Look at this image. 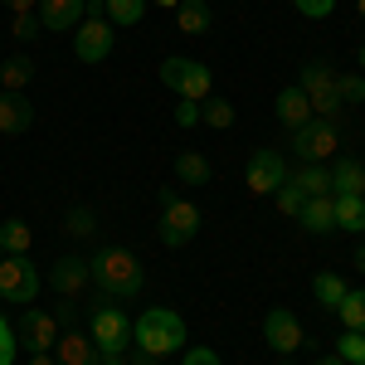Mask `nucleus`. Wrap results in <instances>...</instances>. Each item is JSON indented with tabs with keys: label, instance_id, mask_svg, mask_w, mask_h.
Returning <instances> with one entry per match:
<instances>
[{
	"label": "nucleus",
	"instance_id": "a19ab883",
	"mask_svg": "<svg viewBox=\"0 0 365 365\" xmlns=\"http://www.w3.org/2000/svg\"><path fill=\"white\" fill-rule=\"evenodd\" d=\"M312 365H346L341 356H322V361H312Z\"/></svg>",
	"mask_w": 365,
	"mask_h": 365
},
{
	"label": "nucleus",
	"instance_id": "58836bf2",
	"mask_svg": "<svg viewBox=\"0 0 365 365\" xmlns=\"http://www.w3.org/2000/svg\"><path fill=\"white\" fill-rule=\"evenodd\" d=\"M10 15H29V10H39V0H0Z\"/></svg>",
	"mask_w": 365,
	"mask_h": 365
},
{
	"label": "nucleus",
	"instance_id": "09e8293b",
	"mask_svg": "<svg viewBox=\"0 0 365 365\" xmlns=\"http://www.w3.org/2000/svg\"><path fill=\"white\" fill-rule=\"evenodd\" d=\"M205 5H210V0H205Z\"/></svg>",
	"mask_w": 365,
	"mask_h": 365
},
{
	"label": "nucleus",
	"instance_id": "423d86ee",
	"mask_svg": "<svg viewBox=\"0 0 365 365\" xmlns=\"http://www.w3.org/2000/svg\"><path fill=\"white\" fill-rule=\"evenodd\" d=\"M161 83L170 88V93H180L185 103H205L210 98V88H215V73L205 68V63H195V58H166L161 63Z\"/></svg>",
	"mask_w": 365,
	"mask_h": 365
},
{
	"label": "nucleus",
	"instance_id": "a878e982",
	"mask_svg": "<svg viewBox=\"0 0 365 365\" xmlns=\"http://www.w3.org/2000/svg\"><path fill=\"white\" fill-rule=\"evenodd\" d=\"M175 175H180V185H205L210 180V161L200 151H180L175 156Z\"/></svg>",
	"mask_w": 365,
	"mask_h": 365
},
{
	"label": "nucleus",
	"instance_id": "de8ad7c7",
	"mask_svg": "<svg viewBox=\"0 0 365 365\" xmlns=\"http://www.w3.org/2000/svg\"><path fill=\"white\" fill-rule=\"evenodd\" d=\"M0 258H5V244H0Z\"/></svg>",
	"mask_w": 365,
	"mask_h": 365
},
{
	"label": "nucleus",
	"instance_id": "0eeeda50",
	"mask_svg": "<svg viewBox=\"0 0 365 365\" xmlns=\"http://www.w3.org/2000/svg\"><path fill=\"white\" fill-rule=\"evenodd\" d=\"M0 297L5 302H34L39 297V268L25 253H5L0 258Z\"/></svg>",
	"mask_w": 365,
	"mask_h": 365
},
{
	"label": "nucleus",
	"instance_id": "f257e3e1",
	"mask_svg": "<svg viewBox=\"0 0 365 365\" xmlns=\"http://www.w3.org/2000/svg\"><path fill=\"white\" fill-rule=\"evenodd\" d=\"M132 346H137L141 356H151V361L185 351V322H180V312L146 307L137 322H132Z\"/></svg>",
	"mask_w": 365,
	"mask_h": 365
},
{
	"label": "nucleus",
	"instance_id": "7ed1b4c3",
	"mask_svg": "<svg viewBox=\"0 0 365 365\" xmlns=\"http://www.w3.org/2000/svg\"><path fill=\"white\" fill-rule=\"evenodd\" d=\"M88 336L98 346V356H122L132 346V322H127L122 302H113V297L93 302V312H88Z\"/></svg>",
	"mask_w": 365,
	"mask_h": 365
},
{
	"label": "nucleus",
	"instance_id": "c756f323",
	"mask_svg": "<svg viewBox=\"0 0 365 365\" xmlns=\"http://www.w3.org/2000/svg\"><path fill=\"white\" fill-rule=\"evenodd\" d=\"M336 88H341V103L346 108L365 103V73H336Z\"/></svg>",
	"mask_w": 365,
	"mask_h": 365
},
{
	"label": "nucleus",
	"instance_id": "f3484780",
	"mask_svg": "<svg viewBox=\"0 0 365 365\" xmlns=\"http://www.w3.org/2000/svg\"><path fill=\"white\" fill-rule=\"evenodd\" d=\"M273 113H278V122L287 127V132H297V127H307L312 122V103L302 88H282L278 103H273Z\"/></svg>",
	"mask_w": 365,
	"mask_h": 365
},
{
	"label": "nucleus",
	"instance_id": "4be33fe9",
	"mask_svg": "<svg viewBox=\"0 0 365 365\" xmlns=\"http://www.w3.org/2000/svg\"><path fill=\"white\" fill-rule=\"evenodd\" d=\"M29 78H34V63H29L25 54H10L0 63V93H20Z\"/></svg>",
	"mask_w": 365,
	"mask_h": 365
},
{
	"label": "nucleus",
	"instance_id": "4c0bfd02",
	"mask_svg": "<svg viewBox=\"0 0 365 365\" xmlns=\"http://www.w3.org/2000/svg\"><path fill=\"white\" fill-rule=\"evenodd\" d=\"M175 122H180V127H195L200 122V103H185V108L175 113Z\"/></svg>",
	"mask_w": 365,
	"mask_h": 365
},
{
	"label": "nucleus",
	"instance_id": "6e6552de",
	"mask_svg": "<svg viewBox=\"0 0 365 365\" xmlns=\"http://www.w3.org/2000/svg\"><path fill=\"white\" fill-rule=\"evenodd\" d=\"M244 185H249L253 195H273L278 185H287V161H282L273 146L253 151V156H249V166H244Z\"/></svg>",
	"mask_w": 365,
	"mask_h": 365
},
{
	"label": "nucleus",
	"instance_id": "5701e85b",
	"mask_svg": "<svg viewBox=\"0 0 365 365\" xmlns=\"http://www.w3.org/2000/svg\"><path fill=\"white\" fill-rule=\"evenodd\" d=\"M341 297H346V282L336 278V273H317V282H312V302L322 312H336Z\"/></svg>",
	"mask_w": 365,
	"mask_h": 365
},
{
	"label": "nucleus",
	"instance_id": "79ce46f5",
	"mask_svg": "<svg viewBox=\"0 0 365 365\" xmlns=\"http://www.w3.org/2000/svg\"><path fill=\"white\" fill-rule=\"evenodd\" d=\"M103 365H127V361H122V356H103Z\"/></svg>",
	"mask_w": 365,
	"mask_h": 365
},
{
	"label": "nucleus",
	"instance_id": "e433bc0d",
	"mask_svg": "<svg viewBox=\"0 0 365 365\" xmlns=\"http://www.w3.org/2000/svg\"><path fill=\"white\" fill-rule=\"evenodd\" d=\"M185 365H220V356H215L210 346H190V351H185Z\"/></svg>",
	"mask_w": 365,
	"mask_h": 365
},
{
	"label": "nucleus",
	"instance_id": "f03ea898",
	"mask_svg": "<svg viewBox=\"0 0 365 365\" xmlns=\"http://www.w3.org/2000/svg\"><path fill=\"white\" fill-rule=\"evenodd\" d=\"M93 282L103 287V297H113V302H132L141 287H146V273H141L137 253L108 249V253L93 258Z\"/></svg>",
	"mask_w": 365,
	"mask_h": 365
},
{
	"label": "nucleus",
	"instance_id": "f704fd0d",
	"mask_svg": "<svg viewBox=\"0 0 365 365\" xmlns=\"http://www.w3.org/2000/svg\"><path fill=\"white\" fill-rule=\"evenodd\" d=\"M292 5H297L307 20H327V15L336 10V0H292Z\"/></svg>",
	"mask_w": 365,
	"mask_h": 365
},
{
	"label": "nucleus",
	"instance_id": "f8f14e48",
	"mask_svg": "<svg viewBox=\"0 0 365 365\" xmlns=\"http://www.w3.org/2000/svg\"><path fill=\"white\" fill-rule=\"evenodd\" d=\"M49 287H54L58 297H83L88 287H93V263L88 258H58L54 268H49Z\"/></svg>",
	"mask_w": 365,
	"mask_h": 365
},
{
	"label": "nucleus",
	"instance_id": "6ab92c4d",
	"mask_svg": "<svg viewBox=\"0 0 365 365\" xmlns=\"http://www.w3.org/2000/svg\"><path fill=\"white\" fill-rule=\"evenodd\" d=\"M287 185H292V190H302V200L331 195V170L322 166V161H302V170H297V175H287Z\"/></svg>",
	"mask_w": 365,
	"mask_h": 365
},
{
	"label": "nucleus",
	"instance_id": "9d476101",
	"mask_svg": "<svg viewBox=\"0 0 365 365\" xmlns=\"http://www.w3.org/2000/svg\"><path fill=\"white\" fill-rule=\"evenodd\" d=\"M73 54L78 63H103L113 54V25L103 15H83V25L73 29Z\"/></svg>",
	"mask_w": 365,
	"mask_h": 365
},
{
	"label": "nucleus",
	"instance_id": "aec40b11",
	"mask_svg": "<svg viewBox=\"0 0 365 365\" xmlns=\"http://www.w3.org/2000/svg\"><path fill=\"white\" fill-rule=\"evenodd\" d=\"M331 195H361L365 200V161H336L331 166Z\"/></svg>",
	"mask_w": 365,
	"mask_h": 365
},
{
	"label": "nucleus",
	"instance_id": "1a4fd4ad",
	"mask_svg": "<svg viewBox=\"0 0 365 365\" xmlns=\"http://www.w3.org/2000/svg\"><path fill=\"white\" fill-rule=\"evenodd\" d=\"M292 146H297V156L302 161H327V156H336V122H327V117H312L307 127H297L292 132Z\"/></svg>",
	"mask_w": 365,
	"mask_h": 365
},
{
	"label": "nucleus",
	"instance_id": "9b49d317",
	"mask_svg": "<svg viewBox=\"0 0 365 365\" xmlns=\"http://www.w3.org/2000/svg\"><path fill=\"white\" fill-rule=\"evenodd\" d=\"M15 336H20V346H29V356L54 351V346H58V317H54V312H44V307H25L20 327H15Z\"/></svg>",
	"mask_w": 365,
	"mask_h": 365
},
{
	"label": "nucleus",
	"instance_id": "7c9ffc66",
	"mask_svg": "<svg viewBox=\"0 0 365 365\" xmlns=\"http://www.w3.org/2000/svg\"><path fill=\"white\" fill-rule=\"evenodd\" d=\"M336 356L346 365H365V336H361V331H346V336L336 341Z\"/></svg>",
	"mask_w": 365,
	"mask_h": 365
},
{
	"label": "nucleus",
	"instance_id": "b1692460",
	"mask_svg": "<svg viewBox=\"0 0 365 365\" xmlns=\"http://www.w3.org/2000/svg\"><path fill=\"white\" fill-rule=\"evenodd\" d=\"M336 317L346 322V331H361V336H365V287H346Z\"/></svg>",
	"mask_w": 365,
	"mask_h": 365
},
{
	"label": "nucleus",
	"instance_id": "37998d69",
	"mask_svg": "<svg viewBox=\"0 0 365 365\" xmlns=\"http://www.w3.org/2000/svg\"><path fill=\"white\" fill-rule=\"evenodd\" d=\"M356 263H361V273H365V244H361V249H356Z\"/></svg>",
	"mask_w": 365,
	"mask_h": 365
},
{
	"label": "nucleus",
	"instance_id": "72a5a7b5",
	"mask_svg": "<svg viewBox=\"0 0 365 365\" xmlns=\"http://www.w3.org/2000/svg\"><path fill=\"white\" fill-rule=\"evenodd\" d=\"M273 200H278V210L287 215V220H297V215H302V190H292V185H278V190H273Z\"/></svg>",
	"mask_w": 365,
	"mask_h": 365
},
{
	"label": "nucleus",
	"instance_id": "473e14b6",
	"mask_svg": "<svg viewBox=\"0 0 365 365\" xmlns=\"http://www.w3.org/2000/svg\"><path fill=\"white\" fill-rule=\"evenodd\" d=\"M15 356H20V336H15V327L0 317V365H15Z\"/></svg>",
	"mask_w": 365,
	"mask_h": 365
},
{
	"label": "nucleus",
	"instance_id": "a18cd8bd",
	"mask_svg": "<svg viewBox=\"0 0 365 365\" xmlns=\"http://www.w3.org/2000/svg\"><path fill=\"white\" fill-rule=\"evenodd\" d=\"M156 5H175V10H180V0H156Z\"/></svg>",
	"mask_w": 365,
	"mask_h": 365
},
{
	"label": "nucleus",
	"instance_id": "dca6fc26",
	"mask_svg": "<svg viewBox=\"0 0 365 365\" xmlns=\"http://www.w3.org/2000/svg\"><path fill=\"white\" fill-rule=\"evenodd\" d=\"M88 0H39V25L44 29H78Z\"/></svg>",
	"mask_w": 365,
	"mask_h": 365
},
{
	"label": "nucleus",
	"instance_id": "20e7f679",
	"mask_svg": "<svg viewBox=\"0 0 365 365\" xmlns=\"http://www.w3.org/2000/svg\"><path fill=\"white\" fill-rule=\"evenodd\" d=\"M156 234H161L166 249H185V244L200 234V205L166 185V190H161V220H156Z\"/></svg>",
	"mask_w": 365,
	"mask_h": 365
},
{
	"label": "nucleus",
	"instance_id": "ea45409f",
	"mask_svg": "<svg viewBox=\"0 0 365 365\" xmlns=\"http://www.w3.org/2000/svg\"><path fill=\"white\" fill-rule=\"evenodd\" d=\"M29 365H58V361H54V351H39V356H29Z\"/></svg>",
	"mask_w": 365,
	"mask_h": 365
},
{
	"label": "nucleus",
	"instance_id": "4468645a",
	"mask_svg": "<svg viewBox=\"0 0 365 365\" xmlns=\"http://www.w3.org/2000/svg\"><path fill=\"white\" fill-rule=\"evenodd\" d=\"M54 361H58V365H103V356H98V346H93V336L73 327V331H58Z\"/></svg>",
	"mask_w": 365,
	"mask_h": 365
},
{
	"label": "nucleus",
	"instance_id": "49530a36",
	"mask_svg": "<svg viewBox=\"0 0 365 365\" xmlns=\"http://www.w3.org/2000/svg\"><path fill=\"white\" fill-rule=\"evenodd\" d=\"M356 10H361V15H365V0H356Z\"/></svg>",
	"mask_w": 365,
	"mask_h": 365
},
{
	"label": "nucleus",
	"instance_id": "2eb2a0df",
	"mask_svg": "<svg viewBox=\"0 0 365 365\" xmlns=\"http://www.w3.org/2000/svg\"><path fill=\"white\" fill-rule=\"evenodd\" d=\"M34 122V103L25 93H0V137H20Z\"/></svg>",
	"mask_w": 365,
	"mask_h": 365
},
{
	"label": "nucleus",
	"instance_id": "c9c22d12",
	"mask_svg": "<svg viewBox=\"0 0 365 365\" xmlns=\"http://www.w3.org/2000/svg\"><path fill=\"white\" fill-rule=\"evenodd\" d=\"M39 10H29V15H15V39H34L39 34Z\"/></svg>",
	"mask_w": 365,
	"mask_h": 365
},
{
	"label": "nucleus",
	"instance_id": "c03bdc74",
	"mask_svg": "<svg viewBox=\"0 0 365 365\" xmlns=\"http://www.w3.org/2000/svg\"><path fill=\"white\" fill-rule=\"evenodd\" d=\"M356 63H361V73H365V44H361V54H356Z\"/></svg>",
	"mask_w": 365,
	"mask_h": 365
},
{
	"label": "nucleus",
	"instance_id": "c85d7f7f",
	"mask_svg": "<svg viewBox=\"0 0 365 365\" xmlns=\"http://www.w3.org/2000/svg\"><path fill=\"white\" fill-rule=\"evenodd\" d=\"M103 10H108L113 25H137L146 15V0H103Z\"/></svg>",
	"mask_w": 365,
	"mask_h": 365
},
{
	"label": "nucleus",
	"instance_id": "bb28decb",
	"mask_svg": "<svg viewBox=\"0 0 365 365\" xmlns=\"http://www.w3.org/2000/svg\"><path fill=\"white\" fill-rule=\"evenodd\" d=\"M200 122L229 132V127H234V103H225V98H205V103H200Z\"/></svg>",
	"mask_w": 365,
	"mask_h": 365
},
{
	"label": "nucleus",
	"instance_id": "a211bd4d",
	"mask_svg": "<svg viewBox=\"0 0 365 365\" xmlns=\"http://www.w3.org/2000/svg\"><path fill=\"white\" fill-rule=\"evenodd\" d=\"M297 225L307 229V234H331V229H336V200H331V195H312V200H302V215H297Z\"/></svg>",
	"mask_w": 365,
	"mask_h": 365
},
{
	"label": "nucleus",
	"instance_id": "412c9836",
	"mask_svg": "<svg viewBox=\"0 0 365 365\" xmlns=\"http://www.w3.org/2000/svg\"><path fill=\"white\" fill-rule=\"evenodd\" d=\"M175 25H180V34H210L215 29V15H210L205 0H190V5L175 10Z\"/></svg>",
	"mask_w": 365,
	"mask_h": 365
},
{
	"label": "nucleus",
	"instance_id": "393cba45",
	"mask_svg": "<svg viewBox=\"0 0 365 365\" xmlns=\"http://www.w3.org/2000/svg\"><path fill=\"white\" fill-rule=\"evenodd\" d=\"M331 200H336V229L365 234V200L361 195H331Z\"/></svg>",
	"mask_w": 365,
	"mask_h": 365
},
{
	"label": "nucleus",
	"instance_id": "2f4dec72",
	"mask_svg": "<svg viewBox=\"0 0 365 365\" xmlns=\"http://www.w3.org/2000/svg\"><path fill=\"white\" fill-rule=\"evenodd\" d=\"M68 234H73V239H93V234H98V220H93V210H68Z\"/></svg>",
	"mask_w": 365,
	"mask_h": 365
},
{
	"label": "nucleus",
	"instance_id": "cd10ccee",
	"mask_svg": "<svg viewBox=\"0 0 365 365\" xmlns=\"http://www.w3.org/2000/svg\"><path fill=\"white\" fill-rule=\"evenodd\" d=\"M0 244H5V253H29L34 234H29L25 220H5V225H0Z\"/></svg>",
	"mask_w": 365,
	"mask_h": 365
},
{
	"label": "nucleus",
	"instance_id": "ddd939ff",
	"mask_svg": "<svg viewBox=\"0 0 365 365\" xmlns=\"http://www.w3.org/2000/svg\"><path fill=\"white\" fill-rule=\"evenodd\" d=\"M263 336H268V346H273L278 356H292V351L302 346V322H297L287 307H273L268 317H263Z\"/></svg>",
	"mask_w": 365,
	"mask_h": 365
},
{
	"label": "nucleus",
	"instance_id": "39448f33",
	"mask_svg": "<svg viewBox=\"0 0 365 365\" xmlns=\"http://www.w3.org/2000/svg\"><path fill=\"white\" fill-rule=\"evenodd\" d=\"M297 88L307 93V103H312V117H327V122H341V117L351 113V108L341 103L336 68H331V63H322V58H312L307 68H302V78H297Z\"/></svg>",
	"mask_w": 365,
	"mask_h": 365
}]
</instances>
